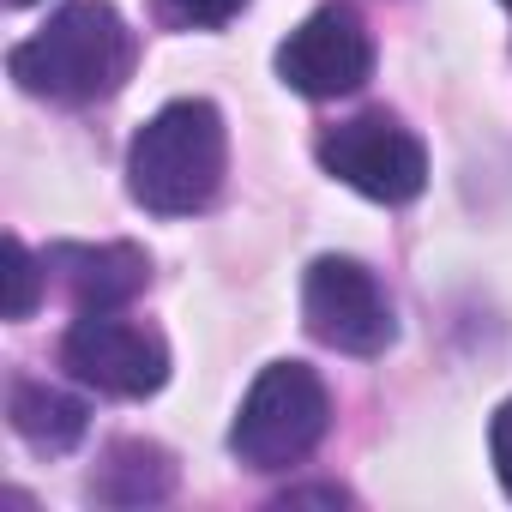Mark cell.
Listing matches in <instances>:
<instances>
[{"label": "cell", "instance_id": "6da1fadb", "mask_svg": "<svg viewBox=\"0 0 512 512\" xmlns=\"http://www.w3.org/2000/svg\"><path fill=\"white\" fill-rule=\"evenodd\" d=\"M7 73L49 103H97L133 73V31L109 0H67L37 37L13 43Z\"/></svg>", "mask_w": 512, "mask_h": 512}, {"label": "cell", "instance_id": "7a4b0ae2", "mask_svg": "<svg viewBox=\"0 0 512 512\" xmlns=\"http://www.w3.org/2000/svg\"><path fill=\"white\" fill-rule=\"evenodd\" d=\"M223 187V115L205 97L163 103L127 145V193L157 217H193Z\"/></svg>", "mask_w": 512, "mask_h": 512}, {"label": "cell", "instance_id": "3957f363", "mask_svg": "<svg viewBox=\"0 0 512 512\" xmlns=\"http://www.w3.org/2000/svg\"><path fill=\"white\" fill-rule=\"evenodd\" d=\"M332 428V398L326 380L308 362H272L260 368V380L247 386L235 428H229V452L247 470H290L302 464Z\"/></svg>", "mask_w": 512, "mask_h": 512}, {"label": "cell", "instance_id": "277c9868", "mask_svg": "<svg viewBox=\"0 0 512 512\" xmlns=\"http://www.w3.org/2000/svg\"><path fill=\"white\" fill-rule=\"evenodd\" d=\"M302 320L326 350H344V356H380L398 338V320H392L380 278L362 260H344V253H326V260L308 266Z\"/></svg>", "mask_w": 512, "mask_h": 512}, {"label": "cell", "instance_id": "5b68a950", "mask_svg": "<svg viewBox=\"0 0 512 512\" xmlns=\"http://www.w3.org/2000/svg\"><path fill=\"white\" fill-rule=\"evenodd\" d=\"M326 175L356 187L374 205H410L428 187V151L416 133H404L392 115H356L320 139Z\"/></svg>", "mask_w": 512, "mask_h": 512}, {"label": "cell", "instance_id": "8992f818", "mask_svg": "<svg viewBox=\"0 0 512 512\" xmlns=\"http://www.w3.org/2000/svg\"><path fill=\"white\" fill-rule=\"evenodd\" d=\"M61 368L79 386H97L109 398H151L169 380V344L133 320H121L115 308L103 314H79L61 338Z\"/></svg>", "mask_w": 512, "mask_h": 512}, {"label": "cell", "instance_id": "52a82bcc", "mask_svg": "<svg viewBox=\"0 0 512 512\" xmlns=\"http://www.w3.org/2000/svg\"><path fill=\"white\" fill-rule=\"evenodd\" d=\"M278 79L314 103H332V97H350L374 79V43L362 31V19L350 7H320L308 13L284 49H278Z\"/></svg>", "mask_w": 512, "mask_h": 512}, {"label": "cell", "instance_id": "ba28073f", "mask_svg": "<svg viewBox=\"0 0 512 512\" xmlns=\"http://www.w3.org/2000/svg\"><path fill=\"white\" fill-rule=\"evenodd\" d=\"M43 266L61 272V284L73 290L79 314H103V308H127L145 284H151V260L133 241H55L43 253Z\"/></svg>", "mask_w": 512, "mask_h": 512}, {"label": "cell", "instance_id": "9c48e42d", "mask_svg": "<svg viewBox=\"0 0 512 512\" xmlns=\"http://www.w3.org/2000/svg\"><path fill=\"white\" fill-rule=\"evenodd\" d=\"M7 422H13V434L31 446V452H73L79 440H85V428H91V410L73 398V392H61V386H49V380H13V392H7Z\"/></svg>", "mask_w": 512, "mask_h": 512}, {"label": "cell", "instance_id": "30bf717a", "mask_svg": "<svg viewBox=\"0 0 512 512\" xmlns=\"http://www.w3.org/2000/svg\"><path fill=\"white\" fill-rule=\"evenodd\" d=\"M169 488H175V464H169V452L151 446V440H121V446H109V458H103L97 476H91V494L109 500V506H157Z\"/></svg>", "mask_w": 512, "mask_h": 512}, {"label": "cell", "instance_id": "8fae6325", "mask_svg": "<svg viewBox=\"0 0 512 512\" xmlns=\"http://www.w3.org/2000/svg\"><path fill=\"white\" fill-rule=\"evenodd\" d=\"M43 260L19 241V235H7V320H31V308H37V296H43Z\"/></svg>", "mask_w": 512, "mask_h": 512}, {"label": "cell", "instance_id": "7c38bea8", "mask_svg": "<svg viewBox=\"0 0 512 512\" xmlns=\"http://www.w3.org/2000/svg\"><path fill=\"white\" fill-rule=\"evenodd\" d=\"M241 7H247V0H163V13H169L175 25H193V31H217V25H229Z\"/></svg>", "mask_w": 512, "mask_h": 512}, {"label": "cell", "instance_id": "4fadbf2b", "mask_svg": "<svg viewBox=\"0 0 512 512\" xmlns=\"http://www.w3.org/2000/svg\"><path fill=\"white\" fill-rule=\"evenodd\" d=\"M488 452H494V470H500V488L512 494V398L494 410L488 422Z\"/></svg>", "mask_w": 512, "mask_h": 512}, {"label": "cell", "instance_id": "5bb4252c", "mask_svg": "<svg viewBox=\"0 0 512 512\" xmlns=\"http://www.w3.org/2000/svg\"><path fill=\"white\" fill-rule=\"evenodd\" d=\"M308 500H320V506H344L350 494H344V488H290L278 506H308Z\"/></svg>", "mask_w": 512, "mask_h": 512}, {"label": "cell", "instance_id": "9a60e30c", "mask_svg": "<svg viewBox=\"0 0 512 512\" xmlns=\"http://www.w3.org/2000/svg\"><path fill=\"white\" fill-rule=\"evenodd\" d=\"M7 7H31V0H7Z\"/></svg>", "mask_w": 512, "mask_h": 512}, {"label": "cell", "instance_id": "2e32d148", "mask_svg": "<svg viewBox=\"0 0 512 512\" xmlns=\"http://www.w3.org/2000/svg\"><path fill=\"white\" fill-rule=\"evenodd\" d=\"M506 7H512V0H506Z\"/></svg>", "mask_w": 512, "mask_h": 512}]
</instances>
